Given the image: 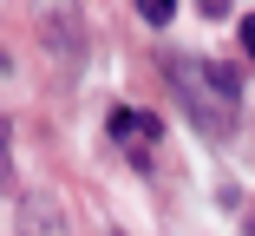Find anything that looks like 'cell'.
<instances>
[{
    "mask_svg": "<svg viewBox=\"0 0 255 236\" xmlns=\"http://www.w3.org/2000/svg\"><path fill=\"white\" fill-rule=\"evenodd\" d=\"M164 79H170V92L190 105V118H196L203 131H216V138H229V131H236L242 79H236L229 66H216V59H196V53H177V59H164Z\"/></svg>",
    "mask_w": 255,
    "mask_h": 236,
    "instance_id": "obj_1",
    "label": "cell"
},
{
    "mask_svg": "<svg viewBox=\"0 0 255 236\" xmlns=\"http://www.w3.org/2000/svg\"><path fill=\"white\" fill-rule=\"evenodd\" d=\"M39 39L59 53V66H79L85 39H79V13H72V0H39Z\"/></svg>",
    "mask_w": 255,
    "mask_h": 236,
    "instance_id": "obj_2",
    "label": "cell"
},
{
    "mask_svg": "<svg viewBox=\"0 0 255 236\" xmlns=\"http://www.w3.org/2000/svg\"><path fill=\"white\" fill-rule=\"evenodd\" d=\"M112 138H118L137 164H150V138H164V118H150V112H137V105H118V112H112Z\"/></svg>",
    "mask_w": 255,
    "mask_h": 236,
    "instance_id": "obj_3",
    "label": "cell"
},
{
    "mask_svg": "<svg viewBox=\"0 0 255 236\" xmlns=\"http://www.w3.org/2000/svg\"><path fill=\"white\" fill-rule=\"evenodd\" d=\"M137 13H144L150 26H170V13H177V0H137Z\"/></svg>",
    "mask_w": 255,
    "mask_h": 236,
    "instance_id": "obj_4",
    "label": "cell"
},
{
    "mask_svg": "<svg viewBox=\"0 0 255 236\" xmlns=\"http://www.w3.org/2000/svg\"><path fill=\"white\" fill-rule=\"evenodd\" d=\"M242 53H249V66H255V13H242Z\"/></svg>",
    "mask_w": 255,
    "mask_h": 236,
    "instance_id": "obj_5",
    "label": "cell"
},
{
    "mask_svg": "<svg viewBox=\"0 0 255 236\" xmlns=\"http://www.w3.org/2000/svg\"><path fill=\"white\" fill-rule=\"evenodd\" d=\"M196 7L210 13V20H216V13H229V0H196Z\"/></svg>",
    "mask_w": 255,
    "mask_h": 236,
    "instance_id": "obj_6",
    "label": "cell"
},
{
    "mask_svg": "<svg viewBox=\"0 0 255 236\" xmlns=\"http://www.w3.org/2000/svg\"><path fill=\"white\" fill-rule=\"evenodd\" d=\"M242 236H255V223H249V230H242Z\"/></svg>",
    "mask_w": 255,
    "mask_h": 236,
    "instance_id": "obj_7",
    "label": "cell"
},
{
    "mask_svg": "<svg viewBox=\"0 0 255 236\" xmlns=\"http://www.w3.org/2000/svg\"><path fill=\"white\" fill-rule=\"evenodd\" d=\"M0 158H7V145H0Z\"/></svg>",
    "mask_w": 255,
    "mask_h": 236,
    "instance_id": "obj_8",
    "label": "cell"
}]
</instances>
